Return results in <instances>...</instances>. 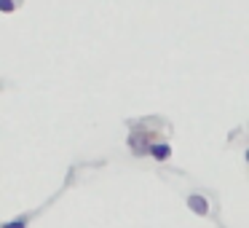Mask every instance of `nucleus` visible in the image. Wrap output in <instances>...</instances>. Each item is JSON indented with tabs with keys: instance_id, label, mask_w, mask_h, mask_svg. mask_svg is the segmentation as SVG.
<instances>
[{
	"instance_id": "423d86ee",
	"label": "nucleus",
	"mask_w": 249,
	"mask_h": 228,
	"mask_svg": "<svg viewBox=\"0 0 249 228\" xmlns=\"http://www.w3.org/2000/svg\"><path fill=\"white\" fill-rule=\"evenodd\" d=\"M244 158H247V164H249V148H247V153H244Z\"/></svg>"
},
{
	"instance_id": "f257e3e1",
	"label": "nucleus",
	"mask_w": 249,
	"mask_h": 228,
	"mask_svg": "<svg viewBox=\"0 0 249 228\" xmlns=\"http://www.w3.org/2000/svg\"><path fill=\"white\" fill-rule=\"evenodd\" d=\"M156 140H150V137L145 134V132H134V134L129 137V148L134 156H150V145Z\"/></svg>"
},
{
	"instance_id": "39448f33",
	"label": "nucleus",
	"mask_w": 249,
	"mask_h": 228,
	"mask_svg": "<svg viewBox=\"0 0 249 228\" xmlns=\"http://www.w3.org/2000/svg\"><path fill=\"white\" fill-rule=\"evenodd\" d=\"M17 8V0H0V11L3 14H11Z\"/></svg>"
},
{
	"instance_id": "f03ea898",
	"label": "nucleus",
	"mask_w": 249,
	"mask_h": 228,
	"mask_svg": "<svg viewBox=\"0 0 249 228\" xmlns=\"http://www.w3.org/2000/svg\"><path fill=\"white\" fill-rule=\"evenodd\" d=\"M185 204H188V209L193 212V215H201V217L209 215V199H206V196H201V193H190Z\"/></svg>"
},
{
	"instance_id": "20e7f679",
	"label": "nucleus",
	"mask_w": 249,
	"mask_h": 228,
	"mask_svg": "<svg viewBox=\"0 0 249 228\" xmlns=\"http://www.w3.org/2000/svg\"><path fill=\"white\" fill-rule=\"evenodd\" d=\"M0 228H27V217H17V220L0 223Z\"/></svg>"
},
{
	"instance_id": "7ed1b4c3",
	"label": "nucleus",
	"mask_w": 249,
	"mask_h": 228,
	"mask_svg": "<svg viewBox=\"0 0 249 228\" xmlns=\"http://www.w3.org/2000/svg\"><path fill=\"white\" fill-rule=\"evenodd\" d=\"M150 156L156 158V161H166V158H172V145L169 142H153L150 145Z\"/></svg>"
}]
</instances>
